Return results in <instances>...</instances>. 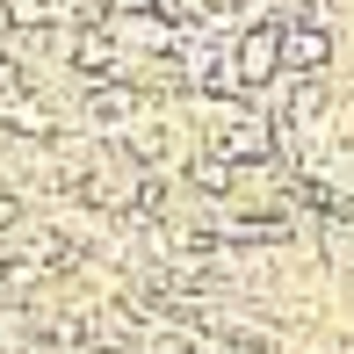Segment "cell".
Returning <instances> with one entry per match:
<instances>
[{
	"label": "cell",
	"instance_id": "1",
	"mask_svg": "<svg viewBox=\"0 0 354 354\" xmlns=\"http://www.w3.org/2000/svg\"><path fill=\"white\" fill-rule=\"evenodd\" d=\"M282 15H253L246 29L232 37V73H239V94H261V87H275V80L289 73V58H282Z\"/></svg>",
	"mask_w": 354,
	"mask_h": 354
},
{
	"label": "cell",
	"instance_id": "2",
	"mask_svg": "<svg viewBox=\"0 0 354 354\" xmlns=\"http://www.w3.org/2000/svg\"><path fill=\"white\" fill-rule=\"evenodd\" d=\"M282 58L297 80H326L333 66V22H289L282 29Z\"/></svg>",
	"mask_w": 354,
	"mask_h": 354
}]
</instances>
